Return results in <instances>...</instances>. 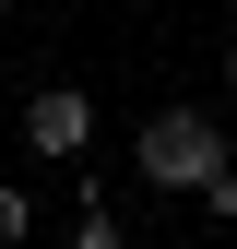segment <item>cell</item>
Masks as SVG:
<instances>
[{
	"label": "cell",
	"instance_id": "8992f818",
	"mask_svg": "<svg viewBox=\"0 0 237 249\" xmlns=\"http://www.w3.org/2000/svg\"><path fill=\"white\" fill-rule=\"evenodd\" d=\"M225 107H237V36H225Z\"/></svg>",
	"mask_w": 237,
	"mask_h": 249
},
{
	"label": "cell",
	"instance_id": "52a82bcc",
	"mask_svg": "<svg viewBox=\"0 0 237 249\" xmlns=\"http://www.w3.org/2000/svg\"><path fill=\"white\" fill-rule=\"evenodd\" d=\"M0 12H12V0H0Z\"/></svg>",
	"mask_w": 237,
	"mask_h": 249
},
{
	"label": "cell",
	"instance_id": "277c9868",
	"mask_svg": "<svg viewBox=\"0 0 237 249\" xmlns=\"http://www.w3.org/2000/svg\"><path fill=\"white\" fill-rule=\"evenodd\" d=\"M71 249H142V237L118 226V213H95V190H83V226H71Z\"/></svg>",
	"mask_w": 237,
	"mask_h": 249
},
{
	"label": "cell",
	"instance_id": "3957f363",
	"mask_svg": "<svg viewBox=\"0 0 237 249\" xmlns=\"http://www.w3.org/2000/svg\"><path fill=\"white\" fill-rule=\"evenodd\" d=\"M36 237V190H24V178H0V249H24Z\"/></svg>",
	"mask_w": 237,
	"mask_h": 249
},
{
	"label": "cell",
	"instance_id": "6da1fadb",
	"mask_svg": "<svg viewBox=\"0 0 237 249\" xmlns=\"http://www.w3.org/2000/svg\"><path fill=\"white\" fill-rule=\"evenodd\" d=\"M131 166H142V190L202 202V178L225 166V119H214V107H154V119L131 131Z\"/></svg>",
	"mask_w": 237,
	"mask_h": 249
},
{
	"label": "cell",
	"instance_id": "7a4b0ae2",
	"mask_svg": "<svg viewBox=\"0 0 237 249\" xmlns=\"http://www.w3.org/2000/svg\"><path fill=\"white\" fill-rule=\"evenodd\" d=\"M12 131H24L36 166H83V154H95V95H83V83H36Z\"/></svg>",
	"mask_w": 237,
	"mask_h": 249
},
{
	"label": "cell",
	"instance_id": "5b68a950",
	"mask_svg": "<svg viewBox=\"0 0 237 249\" xmlns=\"http://www.w3.org/2000/svg\"><path fill=\"white\" fill-rule=\"evenodd\" d=\"M202 213H237V154H225L214 178H202Z\"/></svg>",
	"mask_w": 237,
	"mask_h": 249
}]
</instances>
